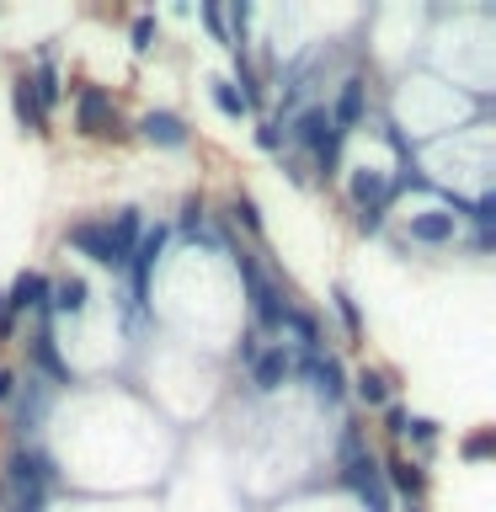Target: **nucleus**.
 <instances>
[{
    "label": "nucleus",
    "instance_id": "473e14b6",
    "mask_svg": "<svg viewBox=\"0 0 496 512\" xmlns=\"http://www.w3.org/2000/svg\"><path fill=\"white\" fill-rule=\"evenodd\" d=\"M0 315H6V294H0Z\"/></svg>",
    "mask_w": 496,
    "mask_h": 512
},
{
    "label": "nucleus",
    "instance_id": "9d476101",
    "mask_svg": "<svg viewBox=\"0 0 496 512\" xmlns=\"http://www.w3.org/2000/svg\"><path fill=\"white\" fill-rule=\"evenodd\" d=\"M64 246H70V251H80V256H86V262H96V267H107L112 272V278H123V272H128V262H123V256L118 251H112V235H107V224L102 219H70V224H64Z\"/></svg>",
    "mask_w": 496,
    "mask_h": 512
},
{
    "label": "nucleus",
    "instance_id": "f3484780",
    "mask_svg": "<svg viewBox=\"0 0 496 512\" xmlns=\"http://www.w3.org/2000/svg\"><path fill=\"white\" fill-rule=\"evenodd\" d=\"M32 80V96H38V107H43V118H54V112L64 107V96H70V86H64V70H59V59H38L27 70Z\"/></svg>",
    "mask_w": 496,
    "mask_h": 512
},
{
    "label": "nucleus",
    "instance_id": "393cba45",
    "mask_svg": "<svg viewBox=\"0 0 496 512\" xmlns=\"http://www.w3.org/2000/svg\"><path fill=\"white\" fill-rule=\"evenodd\" d=\"M491 454H496V427H470L459 438V459L464 464H486Z\"/></svg>",
    "mask_w": 496,
    "mask_h": 512
},
{
    "label": "nucleus",
    "instance_id": "9b49d317",
    "mask_svg": "<svg viewBox=\"0 0 496 512\" xmlns=\"http://www.w3.org/2000/svg\"><path fill=\"white\" fill-rule=\"evenodd\" d=\"M347 400L358 411H384L390 400H400V374L395 368H384V363H363V368H352L347 374Z\"/></svg>",
    "mask_w": 496,
    "mask_h": 512
},
{
    "label": "nucleus",
    "instance_id": "cd10ccee",
    "mask_svg": "<svg viewBox=\"0 0 496 512\" xmlns=\"http://www.w3.org/2000/svg\"><path fill=\"white\" fill-rule=\"evenodd\" d=\"M192 16H198V22H203V32H208V38L230 48V38H224V6H214V0H203V6L192 11Z\"/></svg>",
    "mask_w": 496,
    "mask_h": 512
},
{
    "label": "nucleus",
    "instance_id": "f03ea898",
    "mask_svg": "<svg viewBox=\"0 0 496 512\" xmlns=\"http://www.w3.org/2000/svg\"><path fill=\"white\" fill-rule=\"evenodd\" d=\"M70 123H75L80 139H102V144H128L134 139V118L118 107L112 86H96V80L70 86Z\"/></svg>",
    "mask_w": 496,
    "mask_h": 512
},
{
    "label": "nucleus",
    "instance_id": "c756f323",
    "mask_svg": "<svg viewBox=\"0 0 496 512\" xmlns=\"http://www.w3.org/2000/svg\"><path fill=\"white\" fill-rule=\"evenodd\" d=\"M278 171H283L294 187H310V166H304L299 155H278Z\"/></svg>",
    "mask_w": 496,
    "mask_h": 512
},
{
    "label": "nucleus",
    "instance_id": "5701e85b",
    "mask_svg": "<svg viewBox=\"0 0 496 512\" xmlns=\"http://www.w3.org/2000/svg\"><path fill=\"white\" fill-rule=\"evenodd\" d=\"M128 48H134L139 59H150L160 48V16L155 11H134V16H128Z\"/></svg>",
    "mask_w": 496,
    "mask_h": 512
},
{
    "label": "nucleus",
    "instance_id": "4be33fe9",
    "mask_svg": "<svg viewBox=\"0 0 496 512\" xmlns=\"http://www.w3.org/2000/svg\"><path fill=\"white\" fill-rule=\"evenodd\" d=\"M203 86H208V102H214L219 118H230V123H246V118H251V107L240 102V91L230 86V75H208Z\"/></svg>",
    "mask_w": 496,
    "mask_h": 512
},
{
    "label": "nucleus",
    "instance_id": "6ab92c4d",
    "mask_svg": "<svg viewBox=\"0 0 496 512\" xmlns=\"http://www.w3.org/2000/svg\"><path fill=\"white\" fill-rule=\"evenodd\" d=\"M171 224V235H187V240H208V224H214V203L203 198V192H187L182 203H176V219Z\"/></svg>",
    "mask_w": 496,
    "mask_h": 512
},
{
    "label": "nucleus",
    "instance_id": "f257e3e1",
    "mask_svg": "<svg viewBox=\"0 0 496 512\" xmlns=\"http://www.w3.org/2000/svg\"><path fill=\"white\" fill-rule=\"evenodd\" d=\"M64 491V470L43 443H6L0 454V512H48V496Z\"/></svg>",
    "mask_w": 496,
    "mask_h": 512
},
{
    "label": "nucleus",
    "instance_id": "b1692460",
    "mask_svg": "<svg viewBox=\"0 0 496 512\" xmlns=\"http://www.w3.org/2000/svg\"><path fill=\"white\" fill-rule=\"evenodd\" d=\"M251 144H256L262 155H272V160L288 155V134H283L278 118H256V123H251Z\"/></svg>",
    "mask_w": 496,
    "mask_h": 512
},
{
    "label": "nucleus",
    "instance_id": "1a4fd4ad",
    "mask_svg": "<svg viewBox=\"0 0 496 512\" xmlns=\"http://www.w3.org/2000/svg\"><path fill=\"white\" fill-rule=\"evenodd\" d=\"M134 139H144L150 150H166V155H182L192 150V123L182 118L176 107H150V112H139L134 118Z\"/></svg>",
    "mask_w": 496,
    "mask_h": 512
},
{
    "label": "nucleus",
    "instance_id": "bb28decb",
    "mask_svg": "<svg viewBox=\"0 0 496 512\" xmlns=\"http://www.w3.org/2000/svg\"><path fill=\"white\" fill-rule=\"evenodd\" d=\"M352 230H358L363 240H384V230H390V208H363V214H352Z\"/></svg>",
    "mask_w": 496,
    "mask_h": 512
},
{
    "label": "nucleus",
    "instance_id": "f8f14e48",
    "mask_svg": "<svg viewBox=\"0 0 496 512\" xmlns=\"http://www.w3.org/2000/svg\"><path fill=\"white\" fill-rule=\"evenodd\" d=\"M246 384H251V395H278L294 384V347L288 342H262V352L251 358L246 368Z\"/></svg>",
    "mask_w": 496,
    "mask_h": 512
},
{
    "label": "nucleus",
    "instance_id": "423d86ee",
    "mask_svg": "<svg viewBox=\"0 0 496 512\" xmlns=\"http://www.w3.org/2000/svg\"><path fill=\"white\" fill-rule=\"evenodd\" d=\"M283 134H288V155H299V160H315V155L342 150V144H347V139L331 128L326 102H304L299 112H288V118H283Z\"/></svg>",
    "mask_w": 496,
    "mask_h": 512
},
{
    "label": "nucleus",
    "instance_id": "72a5a7b5",
    "mask_svg": "<svg viewBox=\"0 0 496 512\" xmlns=\"http://www.w3.org/2000/svg\"><path fill=\"white\" fill-rule=\"evenodd\" d=\"M0 16H6V6H0Z\"/></svg>",
    "mask_w": 496,
    "mask_h": 512
},
{
    "label": "nucleus",
    "instance_id": "a878e982",
    "mask_svg": "<svg viewBox=\"0 0 496 512\" xmlns=\"http://www.w3.org/2000/svg\"><path fill=\"white\" fill-rule=\"evenodd\" d=\"M406 422H411V406H406V400H390V406L379 411V432H384L390 443L406 438Z\"/></svg>",
    "mask_w": 496,
    "mask_h": 512
},
{
    "label": "nucleus",
    "instance_id": "dca6fc26",
    "mask_svg": "<svg viewBox=\"0 0 496 512\" xmlns=\"http://www.w3.org/2000/svg\"><path fill=\"white\" fill-rule=\"evenodd\" d=\"M11 118H16V128H22V134H32V139H48V134H54V118H43V107H38V96H32V80H27L22 64H16V75H11Z\"/></svg>",
    "mask_w": 496,
    "mask_h": 512
},
{
    "label": "nucleus",
    "instance_id": "0eeeda50",
    "mask_svg": "<svg viewBox=\"0 0 496 512\" xmlns=\"http://www.w3.org/2000/svg\"><path fill=\"white\" fill-rule=\"evenodd\" d=\"M379 475H384V491H390L395 507H427V491H432V470L422 459L400 454V448H390V454L379 459Z\"/></svg>",
    "mask_w": 496,
    "mask_h": 512
},
{
    "label": "nucleus",
    "instance_id": "a211bd4d",
    "mask_svg": "<svg viewBox=\"0 0 496 512\" xmlns=\"http://www.w3.org/2000/svg\"><path fill=\"white\" fill-rule=\"evenodd\" d=\"M102 224H107V235H112V251H118L123 262H128V256H134V246H139V235H144V224H150V219H144V208H139V203H123V208H112V214H107Z\"/></svg>",
    "mask_w": 496,
    "mask_h": 512
},
{
    "label": "nucleus",
    "instance_id": "7ed1b4c3",
    "mask_svg": "<svg viewBox=\"0 0 496 512\" xmlns=\"http://www.w3.org/2000/svg\"><path fill=\"white\" fill-rule=\"evenodd\" d=\"M22 352H27V368H22V374H38L48 390L64 395V390H75V384H80L75 363L64 358V347H59V336H54V320H48V315H32V331H27Z\"/></svg>",
    "mask_w": 496,
    "mask_h": 512
},
{
    "label": "nucleus",
    "instance_id": "4468645a",
    "mask_svg": "<svg viewBox=\"0 0 496 512\" xmlns=\"http://www.w3.org/2000/svg\"><path fill=\"white\" fill-rule=\"evenodd\" d=\"M91 315V278L86 272H59L48 283V320H86Z\"/></svg>",
    "mask_w": 496,
    "mask_h": 512
},
{
    "label": "nucleus",
    "instance_id": "20e7f679",
    "mask_svg": "<svg viewBox=\"0 0 496 512\" xmlns=\"http://www.w3.org/2000/svg\"><path fill=\"white\" fill-rule=\"evenodd\" d=\"M54 406H59V390H48L38 374H22V368H16V390L6 400L11 443H38V432H43V422H48Z\"/></svg>",
    "mask_w": 496,
    "mask_h": 512
},
{
    "label": "nucleus",
    "instance_id": "2eb2a0df",
    "mask_svg": "<svg viewBox=\"0 0 496 512\" xmlns=\"http://www.w3.org/2000/svg\"><path fill=\"white\" fill-rule=\"evenodd\" d=\"M230 230H240V240H246L251 251H262L267 246V219H262V203L251 198L246 187H235L230 198H224V214H219Z\"/></svg>",
    "mask_w": 496,
    "mask_h": 512
},
{
    "label": "nucleus",
    "instance_id": "6e6552de",
    "mask_svg": "<svg viewBox=\"0 0 496 512\" xmlns=\"http://www.w3.org/2000/svg\"><path fill=\"white\" fill-rule=\"evenodd\" d=\"M331 112V128L342 139H352L358 128H368V112H374V91H368V70H347L336 80V96L326 102Z\"/></svg>",
    "mask_w": 496,
    "mask_h": 512
},
{
    "label": "nucleus",
    "instance_id": "39448f33",
    "mask_svg": "<svg viewBox=\"0 0 496 512\" xmlns=\"http://www.w3.org/2000/svg\"><path fill=\"white\" fill-rule=\"evenodd\" d=\"M294 379L310 390V400L320 411H342L347 406V363L336 352H294Z\"/></svg>",
    "mask_w": 496,
    "mask_h": 512
},
{
    "label": "nucleus",
    "instance_id": "2f4dec72",
    "mask_svg": "<svg viewBox=\"0 0 496 512\" xmlns=\"http://www.w3.org/2000/svg\"><path fill=\"white\" fill-rule=\"evenodd\" d=\"M11 390H16V368H6V363H0V411H6Z\"/></svg>",
    "mask_w": 496,
    "mask_h": 512
},
{
    "label": "nucleus",
    "instance_id": "ddd939ff",
    "mask_svg": "<svg viewBox=\"0 0 496 512\" xmlns=\"http://www.w3.org/2000/svg\"><path fill=\"white\" fill-rule=\"evenodd\" d=\"M48 272L43 267H22L16 278L0 288L6 294V315H16V320H27V315H48Z\"/></svg>",
    "mask_w": 496,
    "mask_h": 512
},
{
    "label": "nucleus",
    "instance_id": "c85d7f7f",
    "mask_svg": "<svg viewBox=\"0 0 496 512\" xmlns=\"http://www.w3.org/2000/svg\"><path fill=\"white\" fill-rule=\"evenodd\" d=\"M256 352H262V331L246 326V331H240V342H235V363H240V368H251Z\"/></svg>",
    "mask_w": 496,
    "mask_h": 512
},
{
    "label": "nucleus",
    "instance_id": "7c9ffc66",
    "mask_svg": "<svg viewBox=\"0 0 496 512\" xmlns=\"http://www.w3.org/2000/svg\"><path fill=\"white\" fill-rule=\"evenodd\" d=\"M22 326H27V320H16V315H0V347H11L16 336H22Z\"/></svg>",
    "mask_w": 496,
    "mask_h": 512
},
{
    "label": "nucleus",
    "instance_id": "aec40b11",
    "mask_svg": "<svg viewBox=\"0 0 496 512\" xmlns=\"http://www.w3.org/2000/svg\"><path fill=\"white\" fill-rule=\"evenodd\" d=\"M331 315H336V326H342V336L347 342H363L368 336V315H363V304H358V294H352L347 283H331Z\"/></svg>",
    "mask_w": 496,
    "mask_h": 512
},
{
    "label": "nucleus",
    "instance_id": "412c9836",
    "mask_svg": "<svg viewBox=\"0 0 496 512\" xmlns=\"http://www.w3.org/2000/svg\"><path fill=\"white\" fill-rule=\"evenodd\" d=\"M411 448V459H422V464H432V454H438V443H443V422L438 416H422V411H411V422H406V438H400ZM400 448V454H406Z\"/></svg>",
    "mask_w": 496,
    "mask_h": 512
}]
</instances>
